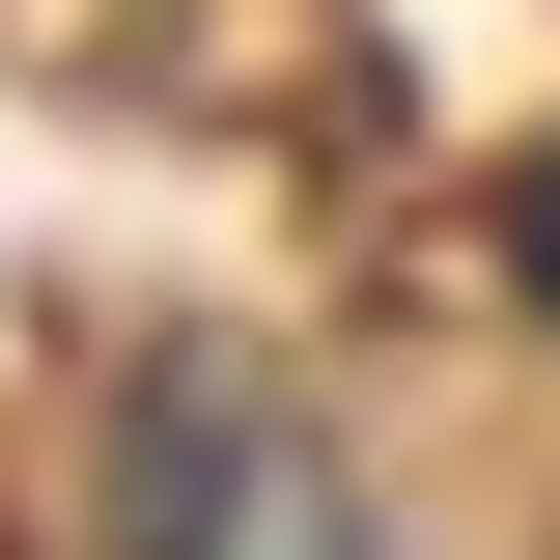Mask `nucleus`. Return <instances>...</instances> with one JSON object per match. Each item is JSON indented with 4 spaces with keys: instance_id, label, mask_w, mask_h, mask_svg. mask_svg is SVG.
<instances>
[{
    "instance_id": "1",
    "label": "nucleus",
    "mask_w": 560,
    "mask_h": 560,
    "mask_svg": "<svg viewBox=\"0 0 560 560\" xmlns=\"http://www.w3.org/2000/svg\"><path fill=\"white\" fill-rule=\"evenodd\" d=\"M113 560H393V533H364L337 420L280 393V364L168 337V364L113 393Z\"/></svg>"
},
{
    "instance_id": "2",
    "label": "nucleus",
    "mask_w": 560,
    "mask_h": 560,
    "mask_svg": "<svg viewBox=\"0 0 560 560\" xmlns=\"http://www.w3.org/2000/svg\"><path fill=\"white\" fill-rule=\"evenodd\" d=\"M504 253H533V308H560V140H533V197H504Z\"/></svg>"
}]
</instances>
